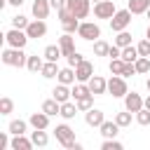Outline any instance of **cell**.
Segmentation results:
<instances>
[{"label":"cell","instance_id":"cell-16","mask_svg":"<svg viewBox=\"0 0 150 150\" xmlns=\"http://www.w3.org/2000/svg\"><path fill=\"white\" fill-rule=\"evenodd\" d=\"M59 47H61L63 56L68 59V56L75 52V40H73V33H63V35L59 38Z\"/></svg>","mask_w":150,"mask_h":150},{"label":"cell","instance_id":"cell-18","mask_svg":"<svg viewBox=\"0 0 150 150\" xmlns=\"http://www.w3.org/2000/svg\"><path fill=\"white\" fill-rule=\"evenodd\" d=\"M49 9H52V2L49 0H35L33 2V16L35 19H47L49 16Z\"/></svg>","mask_w":150,"mask_h":150},{"label":"cell","instance_id":"cell-4","mask_svg":"<svg viewBox=\"0 0 150 150\" xmlns=\"http://www.w3.org/2000/svg\"><path fill=\"white\" fill-rule=\"evenodd\" d=\"M129 23H131V12H129V7H127V9H117V12H115V16L110 19V28H112L115 33L127 30V28H129Z\"/></svg>","mask_w":150,"mask_h":150},{"label":"cell","instance_id":"cell-48","mask_svg":"<svg viewBox=\"0 0 150 150\" xmlns=\"http://www.w3.org/2000/svg\"><path fill=\"white\" fill-rule=\"evenodd\" d=\"M7 2H9L12 7H21V5H23V0H7Z\"/></svg>","mask_w":150,"mask_h":150},{"label":"cell","instance_id":"cell-20","mask_svg":"<svg viewBox=\"0 0 150 150\" xmlns=\"http://www.w3.org/2000/svg\"><path fill=\"white\" fill-rule=\"evenodd\" d=\"M52 96L59 101V103H66V101H70V96H73V89H68V84H56L54 87V91H52Z\"/></svg>","mask_w":150,"mask_h":150},{"label":"cell","instance_id":"cell-52","mask_svg":"<svg viewBox=\"0 0 150 150\" xmlns=\"http://www.w3.org/2000/svg\"><path fill=\"white\" fill-rule=\"evenodd\" d=\"M145 14H148V19H150V7H148V12H145Z\"/></svg>","mask_w":150,"mask_h":150},{"label":"cell","instance_id":"cell-42","mask_svg":"<svg viewBox=\"0 0 150 150\" xmlns=\"http://www.w3.org/2000/svg\"><path fill=\"white\" fill-rule=\"evenodd\" d=\"M136 47H138V54H141V56H150V40H148V38L141 40Z\"/></svg>","mask_w":150,"mask_h":150},{"label":"cell","instance_id":"cell-34","mask_svg":"<svg viewBox=\"0 0 150 150\" xmlns=\"http://www.w3.org/2000/svg\"><path fill=\"white\" fill-rule=\"evenodd\" d=\"M75 103H77V110H80V112H87L89 108H94V94H89V96H84V98H77Z\"/></svg>","mask_w":150,"mask_h":150},{"label":"cell","instance_id":"cell-47","mask_svg":"<svg viewBox=\"0 0 150 150\" xmlns=\"http://www.w3.org/2000/svg\"><path fill=\"white\" fill-rule=\"evenodd\" d=\"M9 143H12V141L7 138V134H0V150H5V148H7Z\"/></svg>","mask_w":150,"mask_h":150},{"label":"cell","instance_id":"cell-7","mask_svg":"<svg viewBox=\"0 0 150 150\" xmlns=\"http://www.w3.org/2000/svg\"><path fill=\"white\" fill-rule=\"evenodd\" d=\"M127 91L129 89H127V82H124L122 75H112L108 80V94H112V98H124Z\"/></svg>","mask_w":150,"mask_h":150},{"label":"cell","instance_id":"cell-39","mask_svg":"<svg viewBox=\"0 0 150 150\" xmlns=\"http://www.w3.org/2000/svg\"><path fill=\"white\" fill-rule=\"evenodd\" d=\"M28 19L23 16V14H16V16H12V28H21V30H26L28 28Z\"/></svg>","mask_w":150,"mask_h":150},{"label":"cell","instance_id":"cell-22","mask_svg":"<svg viewBox=\"0 0 150 150\" xmlns=\"http://www.w3.org/2000/svg\"><path fill=\"white\" fill-rule=\"evenodd\" d=\"M59 66H56V61H45V66H42V70H40V75L45 77V80H52V77H56L59 75Z\"/></svg>","mask_w":150,"mask_h":150},{"label":"cell","instance_id":"cell-3","mask_svg":"<svg viewBox=\"0 0 150 150\" xmlns=\"http://www.w3.org/2000/svg\"><path fill=\"white\" fill-rule=\"evenodd\" d=\"M77 35L82 40H87V42H94V40L101 38V26L94 23V21H82L80 28H77Z\"/></svg>","mask_w":150,"mask_h":150},{"label":"cell","instance_id":"cell-36","mask_svg":"<svg viewBox=\"0 0 150 150\" xmlns=\"http://www.w3.org/2000/svg\"><path fill=\"white\" fill-rule=\"evenodd\" d=\"M115 45H117V47H127V45H131V33H129V30H120L117 38H115Z\"/></svg>","mask_w":150,"mask_h":150},{"label":"cell","instance_id":"cell-5","mask_svg":"<svg viewBox=\"0 0 150 150\" xmlns=\"http://www.w3.org/2000/svg\"><path fill=\"white\" fill-rule=\"evenodd\" d=\"M28 40H30V38H28V33H26V30H21V28H12V30H7V33H5V42H7L9 47H19V49H23Z\"/></svg>","mask_w":150,"mask_h":150},{"label":"cell","instance_id":"cell-11","mask_svg":"<svg viewBox=\"0 0 150 150\" xmlns=\"http://www.w3.org/2000/svg\"><path fill=\"white\" fill-rule=\"evenodd\" d=\"M75 75H77V82H89L91 77H94V63L91 61H80L77 66H75Z\"/></svg>","mask_w":150,"mask_h":150},{"label":"cell","instance_id":"cell-2","mask_svg":"<svg viewBox=\"0 0 150 150\" xmlns=\"http://www.w3.org/2000/svg\"><path fill=\"white\" fill-rule=\"evenodd\" d=\"M0 59H2L5 66H14V68H23V66L28 63V56H26L23 49H19V47H7V49L0 54Z\"/></svg>","mask_w":150,"mask_h":150},{"label":"cell","instance_id":"cell-28","mask_svg":"<svg viewBox=\"0 0 150 150\" xmlns=\"http://www.w3.org/2000/svg\"><path fill=\"white\" fill-rule=\"evenodd\" d=\"M30 138H33V143H35L38 148H45V145L49 143V136H47L45 129H35V131H30Z\"/></svg>","mask_w":150,"mask_h":150},{"label":"cell","instance_id":"cell-19","mask_svg":"<svg viewBox=\"0 0 150 150\" xmlns=\"http://www.w3.org/2000/svg\"><path fill=\"white\" fill-rule=\"evenodd\" d=\"M56 80H59L61 84H75V82H77L75 68H73V66H68V68H61V70H59V75H56Z\"/></svg>","mask_w":150,"mask_h":150},{"label":"cell","instance_id":"cell-6","mask_svg":"<svg viewBox=\"0 0 150 150\" xmlns=\"http://www.w3.org/2000/svg\"><path fill=\"white\" fill-rule=\"evenodd\" d=\"M115 12H117V7H115V2L112 0H101V2H94V16L96 19H112L115 16Z\"/></svg>","mask_w":150,"mask_h":150},{"label":"cell","instance_id":"cell-24","mask_svg":"<svg viewBox=\"0 0 150 150\" xmlns=\"http://www.w3.org/2000/svg\"><path fill=\"white\" fill-rule=\"evenodd\" d=\"M77 112H80V110H77V103H70V101L61 103V112H59V115H61L63 120H73Z\"/></svg>","mask_w":150,"mask_h":150},{"label":"cell","instance_id":"cell-29","mask_svg":"<svg viewBox=\"0 0 150 150\" xmlns=\"http://www.w3.org/2000/svg\"><path fill=\"white\" fill-rule=\"evenodd\" d=\"M91 94V89H89V84L87 82H77V84H73V98L77 101V98H84V96H89Z\"/></svg>","mask_w":150,"mask_h":150},{"label":"cell","instance_id":"cell-21","mask_svg":"<svg viewBox=\"0 0 150 150\" xmlns=\"http://www.w3.org/2000/svg\"><path fill=\"white\" fill-rule=\"evenodd\" d=\"M98 129H101L103 138H115V136L120 134V129H122V127H120V124H117L115 120H112V122H108V120H105V122H103V124H101Z\"/></svg>","mask_w":150,"mask_h":150},{"label":"cell","instance_id":"cell-13","mask_svg":"<svg viewBox=\"0 0 150 150\" xmlns=\"http://www.w3.org/2000/svg\"><path fill=\"white\" fill-rule=\"evenodd\" d=\"M87 84H89V89H91V94H94V96H101V94H105V91H108V80H103L101 75H94Z\"/></svg>","mask_w":150,"mask_h":150},{"label":"cell","instance_id":"cell-32","mask_svg":"<svg viewBox=\"0 0 150 150\" xmlns=\"http://www.w3.org/2000/svg\"><path fill=\"white\" fill-rule=\"evenodd\" d=\"M26 129H28V124H26L23 120H12V122H9V134H12V136L26 134Z\"/></svg>","mask_w":150,"mask_h":150},{"label":"cell","instance_id":"cell-27","mask_svg":"<svg viewBox=\"0 0 150 150\" xmlns=\"http://www.w3.org/2000/svg\"><path fill=\"white\" fill-rule=\"evenodd\" d=\"M141 54H138V47H134V45H127V47H122V59L127 61V63H136V59H138Z\"/></svg>","mask_w":150,"mask_h":150},{"label":"cell","instance_id":"cell-49","mask_svg":"<svg viewBox=\"0 0 150 150\" xmlns=\"http://www.w3.org/2000/svg\"><path fill=\"white\" fill-rule=\"evenodd\" d=\"M143 105H145V108H148V110H150V94H148V96H145V98H143Z\"/></svg>","mask_w":150,"mask_h":150},{"label":"cell","instance_id":"cell-46","mask_svg":"<svg viewBox=\"0 0 150 150\" xmlns=\"http://www.w3.org/2000/svg\"><path fill=\"white\" fill-rule=\"evenodd\" d=\"M49 2H52V9H56V12H59V9H63V7H66V2H68V0H49Z\"/></svg>","mask_w":150,"mask_h":150},{"label":"cell","instance_id":"cell-37","mask_svg":"<svg viewBox=\"0 0 150 150\" xmlns=\"http://www.w3.org/2000/svg\"><path fill=\"white\" fill-rule=\"evenodd\" d=\"M12 110H14V101L9 96H2L0 98V115H9Z\"/></svg>","mask_w":150,"mask_h":150},{"label":"cell","instance_id":"cell-17","mask_svg":"<svg viewBox=\"0 0 150 150\" xmlns=\"http://www.w3.org/2000/svg\"><path fill=\"white\" fill-rule=\"evenodd\" d=\"M33 138H26L23 134H16L14 138H12V143H9V148L12 150H33Z\"/></svg>","mask_w":150,"mask_h":150},{"label":"cell","instance_id":"cell-14","mask_svg":"<svg viewBox=\"0 0 150 150\" xmlns=\"http://www.w3.org/2000/svg\"><path fill=\"white\" fill-rule=\"evenodd\" d=\"M124 108L127 110H131V112H138L141 108H143V98H141V94H136V91H127V96H124Z\"/></svg>","mask_w":150,"mask_h":150},{"label":"cell","instance_id":"cell-23","mask_svg":"<svg viewBox=\"0 0 150 150\" xmlns=\"http://www.w3.org/2000/svg\"><path fill=\"white\" fill-rule=\"evenodd\" d=\"M40 110H45L49 117H54V115H59V112H61V103L52 96V98H47V101L42 103V108H40Z\"/></svg>","mask_w":150,"mask_h":150},{"label":"cell","instance_id":"cell-50","mask_svg":"<svg viewBox=\"0 0 150 150\" xmlns=\"http://www.w3.org/2000/svg\"><path fill=\"white\" fill-rule=\"evenodd\" d=\"M145 38H148V40H150V26H148V28H145Z\"/></svg>","mask_w":150,"mask_h":150},{"label":"cell","instance_id":"cell-9","mask_svg":"<svg viewBox=\"0 0 150 150\" xmlns=\"http://www.w3.org/2000/svg\"><path fill=\"white\" fill-rule=\"evenodd\" d=\"M59 19H61V26H63V33H75L80 28V19L75 14H70L66 7L59 9Z\"/></svg>","mask_w":150,"mask_h":150},{"label":"cell","instance_id":"cell-26","mask_svg":"<svg viewBox=\"0 0 150 150\" xmlns=\"http://www.w3.org/2000/svg\"><path fill=\"white\" fill-rule=\"evenodd\" d=\"M45 61H59L61 56H63V52H61V47L59 45H49V47H45Z\"/></svg>","mask_w":150,"mask_h":150},{"label":"cell","instance_id":"cell-43","mask_svg":"<svg viewBox=\"0 0 150 150\" xmlns=\"http://www.w3.org/2000/svg\"><path fill=\"white\" fill-rule=\"evenodd\" d=\"M80 61H84V56H82L80 52H73V54L68 56V66H73V68H75V66H77Z\"/></svg>","mask_w":150,"mask_h":150},{"label":"cell","instance_id":"cell-40","mask_svg":"<svg viewBox=\"0 0 150 150\" xmlns=\"http://www.w3.org/2000/svg\"><path fill=\"white\" fill-rule=\"evenodd\" d=\"M136 122H138V124H143V127H145V124H150V110H148L145 105L136 112Z\"/></svg>","mask_w":150,"mask_h":150},{"label":"cell","instance_id":"cell-25","mask_svg":"<svg viewBox=\"0 0 150 150\" xmlns=\"http://www.w3.org/2000/svg\"><path fill=\"white\" fill-rule=\"evenodd\" d=\"M150 7V0H129V12L131 14H145Z\"/></svg>","mask_w":150,"mask_h":150},{"label":"cell","instance_id":"cell-8","mask_svg":"<svg viewBox=\"0 0 150 150\" xmlns=\"http://www.w3.org/2000/svg\"><path fill=\"white\" fill-rule=\"evenodd\" d=\"M91 0H68L66 2V9L70 12V14H75L77 19H87V14L91 12V5H89Z\"/></svg>","mask_w":150,"mask_h":150},{"label":"cell","instance_id":"cell-1","mask_svg":"<svg viewBox=\"0 0 150 150\" xmlns=\"http://www.w3.org/2000/svg\"><path fill=\"white\" fill-rule=\"evenodd\" d=\"M54 136H56V141H59L66 150H82V143L75 141V131H73L68 124H56Z\"/></svg>","mask_w":150,"mask_h":150},{"label":"cell","instance_id":"cell-15","mask_svg":"<svg viewBox=\"0 0 150 150\" xmlns=\"http://www.w3.org/2000/svg\"><path fill=\"white\" fill-rule=\"evenodd\" d=\"M28 124H30L33 129H47V127H49V115H47L45 110L33 112V115L28 117Z\"/></svg>","mask_w":150,"mask_h":150},{"label":"cell","instance_id":"cell-53","mask_svg":"<svg viewBox=\"0 0 150 150\" xmlns=\"http://www.w3.org/2000/svg\"><path fill=\"white\" fill-rule=\"evenodd\" d=\"M94 2H101V0H94Z\"/></svg>","mask_w":150,"mask_h":150},{"label":"cell","instance_id":"cell-35","mask_svg":"<svg viewBox=\"0 0 150 150\" xmlns=\"http://www.w3.org/2000/svg\"><path fill=\"white\" fill-rule=\"evenodd\" d=\"M124 59L122 56H117V59H110V73L112 75H122V70H124Z\"/></svg>","mask_w":150,"mask_h":150},{"label":"cell","instance_id":"cell-44","mask_svg":"<svg viewBox=\"0 0 150 150\" xmlns=\"http://www.w3.org/2000/svg\"><path fill=\"white\" fill-rule=\"evenodd\" d=\"M131 75H136V66H134V63H124L122 77H131Z\"/></svg>","mask_w":150,"mask_h":150},{"label":"cell","instance_id":"cell-41","mask_svg":"<svg viewBox=\"0 0 150 150\" xmlns=\"http://www.w3.org/2000/svg\"><path fill=\"white\" fill-rule=\"evenodd\" d=\"M101 150H122V143L115 141V138H105V141L101 143Z\"/></svg>","mask_w":150,"mask_h":150},{"label":"cell","instance_id":"cell-30","mask_svg":"<svg viewBox=\"0 0 150 150\" xmlns=\"http://www.w3.org/2000/svg\"><path fill=\"white\" fill-rule=\"evenodd\" d=\"M42 66H45V61L38 56V54H33V56H28V63H26V68L30 70V73H40L42 70Z\"/></svg>","mask_w":150,"mask_h":150},{"label":"cell","instance_id":"cell-33","mask_svg":"<svg viewBox=\"0 0 150 150\" xmlns=\"http://www.w3.org/2000/svg\"><path fill=\"white\" fill-rule=\"evenodd\" d=\"M108 49H110V45L105 42V40H94V54L96 56H108Z\"/></svg>","mask_w":150,"mask_h":150},{"label":"cell","instance_id":"cell-10","mask_svg":"<svg viewBox=\"0 0 150 150\" xmlns=\"http://www.w3.org/2000/svg\"><path fill=\"white\" fill-rule=\"evenodd\" d=\"M26 33H28L30 40H40V38H45V35H47V23H45V19H35V21H30L28 28H26Z\"/></svg>","mask_w":150,"mask_h":150},{"label":"cell","instance_id":"cell-38","mask_svg":"<svg viewBox=\"0 0 150 150\" xmlns=\"http://www.w3.org/2000/svg\"><path fill=\"white\" fill-rule=\"evenodd\" d=\"M115 122H117L120 127H129V124H131V110L124 108V112H117V115H115Z\"/></svg>","mask_w":150,"mask_h":150},{"label":"cell","instance_id":"cell-31","mask_svg":"<svg viewBox=\"0 0 150 150\" xmlns=\"http://www.w3.org/2000/svg\"><path fill=\"white\" fill-rule=\"evenodd\" d=\"M134 66H136V73H141V75L150 73V56H138Z\"/></svg>","mask_w":150,"mask_h":150},{"label":"cell","instance_id":"cell-12","mask_svg":"<svg viewBox=\"0 0 150 150\" xmlns=\"http://www.w3.org/2000/svg\"><path fill=\"white\" fill-rule=\"evenodd\" d=\"M84 122H87L89 127H101V124L105 122V115H103V110H98V108H89V110L84 112Z\"/></svg>","mask_w":150,"mask_h":150},{"label":"cell","instance_id":"cell-51","mask_svg":"<svg viewBox=\"0 0 150 150\" xmlns=\"http://www.w3.org/2000/svg\"><path fill=\"white\" fill-rule=\"evenodd\" d=\"M145 87H148V91H150V77H148V80H145Z\"/></svg>","mask_w":150,"mask_h":150},{"label":"cell","instance_id":"cell-45","mask_svg":"<svg viewBox=\"0 0 150 150\" xmlns=\"http://www.w3.org/2000/svg\"><path fill=\"white\" fill-rule=\"evenodd\" d=\"M108 56H110V59H117V56H122V47H117V45H110V49H108Z\"/></svg>","mask_w":150,"mask_h":150}]
</instances>
